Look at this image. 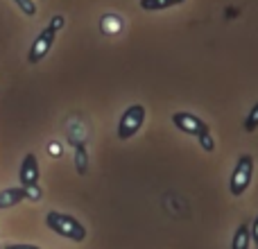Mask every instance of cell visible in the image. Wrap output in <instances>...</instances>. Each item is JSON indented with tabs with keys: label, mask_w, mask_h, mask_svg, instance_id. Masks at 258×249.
<instances>
[{
	"label": "cell",
	"mask_w": 258,
	"mask_h": 249,
	"mask_svg": "<svg viewBox=\"0 0 258 249\" xmlns=\"http://www.w3.org/2000/svg\"><path fill=\"white\" fill-rule=\"evenodd\" d=\"M45 224H48L50 231H54L57 236L68 238L73 242H84L86 240V229L84 224L80 222L77 218L68 213H61V211H50L45 215Z\"/></svg>",
	"instance_id": "6da1fadb"
},
{
	"label": "cell",
	"mask_w": 258,
	"mask_h": 249,
	"mask_svg": "<svg viewBox=\"0 0 258 249\" xmlns=\"http://www.w3.org/2000/svg\"><path fill=\"white\" fill-rule=\"evenodd\" d=\"M251 179H254V156L251 154H240L238 163L231 172V181H229V191L233 197L245 195V191L249 188Z\"/></svg>",
	"instance_id": "7a4b0ae2"
},
{
	"label": "cell",
	"mask_w": 258,
	"mask_h": 249,
	"mask_svg": "<svg viewBox=\"0 0 258 249\" xmlns=\"http://www.w3.org/2000/svg\"><path fill=\"white\" fill-rule=\"evenodd\" d=\"M145 125V107L143 104H129V107L122 111L120 120H118V138L120 141H129L134 138Z\"/></svg>",
	"instance_id": "3957f363"
},
{
	"label": "cell",
	"mask_w": 258,
	"mask_h": 249,
	"mask_svg": "<svg viewBox=\"0 0 258 249\" xmlns=\"http://www.w3.org/2000/svg\"><path fill=\"white\" fill-rule=\"evenodd\" d=\"M54 39H57V32L50 30V27L45 25L43 30L39 32V36L34 39V43H32L30 52H27V61H30V64H39V61H43V59L48 57V52L52 50Z\"/></svg>",
	"instance_id": "277c9868"
},
{
	"label": "cell",
	"mask_w": 258,
	"mask_h": 249,
	"mask_svg": "<svg viewBox=\"0 0 258 249\" xmlns=\"http://www.w3.org/2000/svg\"><path fill=\"white\" fill-rule=\"evenodd\" d=\"M172 125L179 129V132L188 134V136H200V134L209 132V125H206L202 118L192 116L190 111H174L172 113Z\"/></svg>",
	"instance_id": "5b68a950"
},
{
	"label": "cell",
	"mask_w": 258,
	"mask_h": 249,
	"mask_svg": "<svg viewBox=\"0 0 258 249\" xmlns=\"http://www.w3.org/2000/svg\"><path fill=\"white\" fill-rule=\"evenodd\" d=\"M39 177H41V170H39L36 154L27 152V154L23 156L21 170H18V181H21L23 188H27V186H34V183H39Z\"/></svg>",
	"instance_id": "8992f818"
},
{
	"label": "cell",
	"mask_w": 258,
	"mask_h": 249,
	"mask_svg": "<svg viewBox=\"0 0 258 249\" xmlns=\"http://www.w3.org/2000/svg\"><path fill=\"white\" fill-rule=\"evenodd\" d=\"M21 202H25V188L23 186H12L0 191V211L12 209V206L21 204Z\"/></svg>",
	"instance_id": "52a82bcc"
},
{
	"label": "cell",
	"mask_w": 258,
	"mask_h": 249,
	"mask_svg": "<svg viewBox=\"0 0 258 249\" xmlns=\"http://www.w3.org/2000/svg\"><path fill=\"white\" fill-rule=\"evenodd\" d=\"M251 247V233H249V224H238L236 233H233L231 249H249Z\"/></svg>",
	"instance_id": "ba28073f"
},
{
	"label": "cell",
	"mask_w": 258,
	"mask_h": 249,
	"mask_svg": "<svg viewBox=\"0 0 258 249\" xmlns=\"http://www.w3.org/2000/svg\"><path fill=\"white\" fill-rule=\"evenodd\" d=\"M100 30H102L104 34H109V36L118 34V32L122 30V18L116 16V14H104L102 21H100Z\"/></svg>",
	"instance_id": "9c48e42d"
},
{
	"label": "cell",
	"mask_w": 258,
	"mask_h": 249,
	"mask_svg": "<svg viewBox=\"0 0 258 249\" xmlns=\"http://www.w3.org/2000/svg\"><path fill=\"white\" fill-rule=\"evenodd\" d=\"M183 0H141V9L145 12H161V9H170L174 5H181Z\"/></svg>",
	"instance_id": "30bf717a"
},
{
	"label": "cell",
	"mask_w": 258,
	"mask_h": 249,
	"mask_svg": "<svg viewBox=\"0 0 258 249\" xmlns=\"http://www.w3.org/2000/svg\"><path fill=\"white\" fill-rule=\"evenodd\" d=\"M75 170L80 174L89 172V152H86V147L82 145V143L75 145Z\"/></svg>",
	"instance_id": "8fae6325"
},
{
	"label": "cell",
	"mask_w": 258,
	"mask_h": 249,
	"mask_svg": "<svg viewBox=\"0 0 258 249\" xmlns=\"http://www.w3.org/2000/svg\"><path fill=\"white\" fill-rule=\"evenodd\" d=\"M242 129H245L247 134H251V132H256L258 129V102L254 104V107L249 109V113L245 116V122H242Z\"/></svg>",
	"instance_id": "7c38bea8"
},
{
	"label": "cell",
	"mask_w": 258,
	"mask_h": 249,
	"mask_svg": "<svg viewBox=\"0 0 258 249\" xmlns=\"http://www.w3.org/2000/svg\"><path fill=\"white\" fill-rule=\"evenodd\" d=\"M197 141H200V145H202V150H204V152H213L215 150V141H213V136H211V132L200 134V136H197Z\"/></svg>",
	"instance_id": "4fadbf2b"
},
{
	"label": "cell",
	"mask_w": 258,
	"mask_h": 249,
	"mask_svg": "<svg viewBox=\"0 0 258 249\" xmlns=\"http://www.w3.org/2000/svg\"><path fill=\"white\" fill-rule=\"evenodd\" d=\"M16 5L21 7V12L25 14V16H34L36 14V3L34 0H16Z\"/></svg>",
	"instance_id": "5bb4252c"
},
{
	"label": "cell",
	"mask_w": 258,
	"mask_h": 249,
	"mask_svg": "<svg viewBox=\"0 0 258 249\" xmlns=\"http://www.w3.org/2000/svg\"><path fill=\"white\" fill-rule=\"evenodd\" d=\"M41 195H43V193H41V186H39V183H34V186H27V188H25V200H27V202H39Z\"/></svg>",
	"instance_id": "9a60e30c"
},
{
	"label": "cell",
	"mask_w": 258,
	"mask_h": 249,
	"mask_svg": "<svg viewBox=\"0 0 258 249\" xmlns=\"http://www.w3.org/2000/svg\"><path fill=\"white\" fill-rule=\"evenodd\" d=\"M63 25H66V18H63V16H52V18H50V23H48V27H50V30H54V32H59Z\"/></svg>",
	"instance_id": "2e32d148"
},
{
	"label": "cell",
	"mask_w": 258,
	"mask_h": 249,
	"mask_svg": "<svg viewBox=\"0 0 258 249\" xmlns=\"http://www.w3.org/2000/svg\"><path fill=\"white\" fill-rule=\"evenodd\" d=\"M249 233H251V242L258 247V215H256V220L251 222V227H249Z\"/></svg>",
	"instance_id": "e0dca14e"
},
{
	"label": "cell",
	"mask_w": 258,
	"mask_h": 249,
	"mask_svg": "<svg viewBox=\"0 0 258 249\" xmlns=\"http://www.w3.org/2000/svg\"><path fill=\"white\" fill-rule=\"evenodd\" d=\"M48 152H50L52 156H61V145H59L57 141H52V143L48 145Z\"/></svg>",
	"instance_id": "ac0fdd59"
},
{
	"label": "cell",
	"mask_w": 258,
	"mask_h": 249,
	"mask_svg": "<svg viewBox=\"0 0 258 249\" xmlns=\"http://www.w3.org/2000/svg\"><path fill=\"white\" fill-rule=\"evenodd\" d=\"M5 249H41V247H36V245H7Z\"/></svg>",
	"instance_id": "d6986e66"
}]
</instances>
